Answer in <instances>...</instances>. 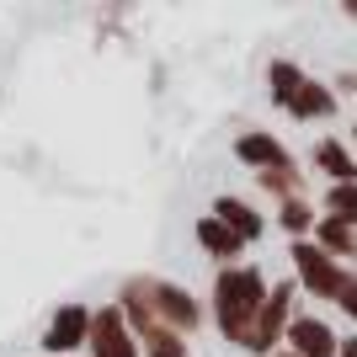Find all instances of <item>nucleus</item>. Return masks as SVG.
Masks as SVG:
<instances>
[{
  "label": "nucleus",
  "instance_id": "6e6552de",
  "mask_svg": "<svg viewBox=\"0 0 357 357\" xmlns=\"http://www.w3.org/2000/svg\"><path fill=\"white\" fill-rule=\"evenodd\" d=\"M213 219H219L229 235H240L245 245H251V240H261V229H267V219H261L245 197H219V203H213Z\"/></svg>",
  "mask_w": 357,
  "mask_h": 357
},
{
  "label": "nucleus",
  "instance_id": "6ab92c4d",
  "mask_svg": "<svg viewBox=\"0 0 357 357\" xmlns=\"http://www.w3.org/2000/svg\"><path fill=\"white\" fill-rule=\"evenodd\" d=\"M336 357H357V336H347V342H342V352H336Z\"/></svg>",
  "mask_w": 357,
  "mask_h": 357
},
{
  "label": "nucleus",
  "instance_id": "423d86ee",
  "mask_svg": "<svg viewBox=\"0 0 357 357\" xmlns=\"http://www.w3.org/2000/svg\"><path fill=\"white\" fill-rule=\"evenodd\" d=\"M283 342H288L294 357H336L342 352V336H336L320 314H294L288 331H283Z\"/></svg>",
  "mask_w": 357,
  "mask_h": 357
},
{
  "label": "nucleus",
  "instance_id": "f03ea898",
  "mask_svg": "<svg viewBox=\"0 0 357 357\" xmlns=\"http://www.w3.org/2000/svg\"><path fill=\"white\" fill-rule=\"evenodd\" d=\"M118 294L139 298L160 326H171L176 336H192L197 326H203V310H197V298L187 294L181 283H171V278H128V283L118 288Z\"/></svg>",
  "mask_w": 357,
  "mask_h": 357
},
{
  "label": "nucleus",
  "instance_id": "2eb2a0df",
  "mask_svg": "<svg viewBox=\"0 0 357 357\" xmlns=\"http://www.w3.org/2000/svg\"><path fill=\"white\" fill-rule=\"evenodd\" d=\"M278 224H283L294 240H310L314 235V208L304 197H288V203H278Z\"/></svg>",
  "mask_w": 357,
  "mask_h": 357
},
{
  "label": "nucleus",
  "instance_id": "4468645a",
  "mask_svg": "<svg viewBox=\"0 0 357 357\" xmlns=\"http://www.w3.org/2000/svg\"><path fill=\"white\" fill-rule=\"evenodd\" d=\"M304 80H310V75L298 70V64H288V59H272L267 64V86H272V102H278V107L294 102V91L304 86Z\"/></svg>",
  "mask_w": 357,
  "mask_h": 357
},
{
  "label": "nucleus",
  "instance_id": "dca6fc26",
  "mask_svg": "<svg viewBox=\"0 0 357 357\" xmlns=\"http://www.w3.org/2000/svg\"><path fill=\"white\" fill-rule=\"evenodd\" d=\"M326 219L357 229V181H352V187H331V192H326Z\"/></svg>",
  "mask_w": 357,
  "mask_h": 357
},
{
  "label": "nucleus",
  "instance_id": "a211bd4d",
  "mask_svg": "<svg viewBox=\"0 0 357 357\" xmlns=\"http://www.w3.org/2000/svg\"><path fill=\"white\" fill-rule=\"evenodd\" d=\"M336 304H342V314H347V320H357V278H347V283H342Z\"/></svg>",
  "mask_w": 357,
  "mask_h": 357
},
{
  "label": "nucleus",
  "instance_id": "f257e3e1",
  "mask_svg": "<svg viewBox=\"0 0 357 357\" xmlns=\"http://www.w3.org/2000/svg\"><path fill=\"white\" fill-rule=\"evenodd\" d=\"M267 304V278L261 267H224L213 278V320H219L224 342L235 347H251V331H256V314Z\"/></svg>",
  "mask_w": 357,
  "mask_h": 357
},
{
  "label": "nucleus",
  "instance_id": "0eeeda50",
  "mask_svg": "<svg viewBox=\"0 0 357 357\" xmlns=\"http://www.w3.org/2000/svg\"><path fill=\"white\" fill-rule=\"evenodd\" d=\"M86 336H91V310L86 304H59L54 320H48V331H43V352L64 357L75 347H86Z\"/></svg>",
  "mask_w": 357,
  "mask_h": 357
},
{
  "label": "nucleus",
  "instance_id": "9d476101",
  "mask_svg": "<svg viewBox=\"0 0 357 357\" xmlns=\"http://www.w3.org/2000/svg\"><path fill=\"white\" fill-rule=\"evenodd\" d=\"M314 165L331 176V187H352L357 181V160H352V149H347L342 139H320V144H314Z\"/></svg>",
  "mask_w": 357,
  "mask_h": 357
},
{
  "label": "nucleus",
  "instance_id": "ddd939ff",
  "mask_svg": "<svg viewBox=\"0 0 357 357\" xmlns=\"http://www.w3.org/2000/svg\"><path fill=\"white\" fill-rule=\"evenodd\" d=\"M314 245H320L331 261L357 256V229H347V224H336V219H314Z\"/></svg>",
  "mask_w": 357,
  "mask_h": 357
},
{
  "label": "nucleus",
  "instance_id": "f3484780",
  "mask_svg": "<svg viewBox=\"0 0 357 357\" xmlns=\"http://www.w3.org/2000/svg\"><path fill=\"white\" fill-rule=\"evenodd\" d=\"M256 181H261V187H267V192L278 197V203H288V197H304V192H298V171H294V160H288V165H278V171H261Z\"/></svg>",
  "mask_w": 357,
  "mask_h": 357
},
{
  "label": "nucleus",
  "instance_id": "1a4fd4ad",
  "mask_svg": "<svg viewBox=\"0 0 357 357\" xmlns=\"http://www.w3.org/2000/svg\"><path fill=\"white\" fill-rule=\"evenodd\" d=\"M235 155L251 165L256 176H261V171H278V165H288V149L278 144L272 134H261V128H256V134H240V139H235Z\"/></svg>",
  "mask_w": 357,
  "mask_h": 357
},
{
  "label": "nucleus",
  "instance_id": "39448f33",
  "mask_svg": "<svg viewBox=\"0 0 357 357\" xmlns=\"http://www.w3.org/2000/svg\"><path fill=\"white\" fill-rule=\"evenodd\" d=\"M86 347H91V357H144L118 304H107V310H91V336H86Z\"/></svg>",
  "mask_w": 357,
  "mask_h": 357
},
{
  "label": "nucleus",
  "instance_id": "f8f14e48",
  "mask_svg": "<svg viewBox=\"0 0 357 357\" xmlns=\"http://www.w3.org/2000/svg\"><path fill=\"white\" fill-rule=\"evenodd\" d=\"M197 245H203L208 256H219V261H229V267H235V256L245 251V240L229 235V229H224L213 213H203V219H197Z\"/></svg>",
  "mask_w": 357,
  "mask_h": 357
},
{
  "label": "nucleus",
  "instance_id": "aec40b11",
  "mask_svg": "<svg viewBox=\"0 0 357 357\" xmlns=\"http://www.w3.org/2000/svg\"><path fill=\"white\" fill-rule=\"evenodd\" d=\"M272 357H294V352H288V347H278V352H272Z\"/></svg>",
  "mask_w": 357,
  "mask_h": 357
},
{
  "label": "nucleus",
  "instance_id": "7ed1b4c3",
  "mask_svg": "<svg viewBox=\"0 0 357 357\" xmlns=\"http://www.w3.org/2000/svg\"><path fill=\"white\" fill-rule=\"evenodd\" d=\"M288 256H294V272H298V288L314 298H331L336 304V294H342V283L352 278V272H342V261H331L314 240H294L288 245Z\"/></svg>",
  "mask_w": 357,
  "mask_h": 357
},
{
  "label": "nucleus",
  "instance_id": "9b49d317",
  "mask_svg": "<svg viewBox=\"0 0 357 357\" xmlns=\"http://www.w3.org/2000/svg\"><path fill=\"white\" fill-rule=\"evenodd\" d=\"M288 112H294V118H304V123L331 118V112H336V91H331V86H320V80H304V86L294 91Z\"/></svg>",
  "mask_w": 357,
  "mask_h": 357
},
{
  "label": "nucleus",
  "instance_id": "20e7f679",
  "mask_svg": "<svg viewBox=\"0 0 357 357\" xmlns=\"http://www.w3.org/2000/svg\"><path fill=\"white\" fill-rule=\"evenodd\" d=\"M294 298H298V283H278V288H267V304H261V314H256V331H251V347L245 352H261V357H272L278 352V342H283V331H288V320H294Z\"/></svg>",
  "mask_w": 357,
  "mask_h": 357
}]
</instances>
